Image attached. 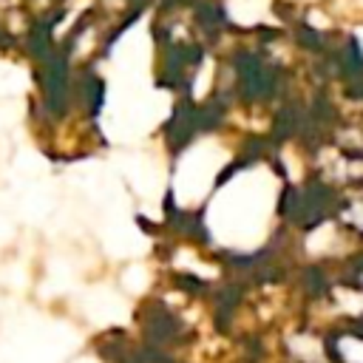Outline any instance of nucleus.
<instances>
[]
</instances>
